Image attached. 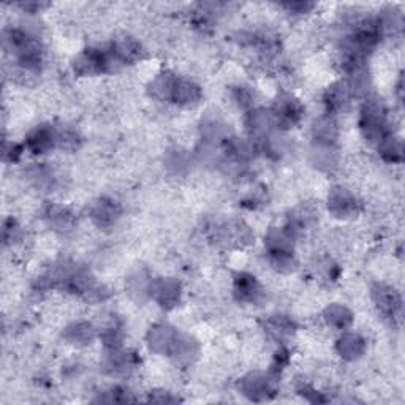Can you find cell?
<instances>
[{
  "instance_id": "cell-4",
  "label": "cell",
  "mask_w": 405,
  "mask_h": 405,
  "mask_svg": "<svg viewBox=\"0 0 405 405\" xmlns=\"http://www.w3.org/2000/svg\"><path fill=\"white\" fill-rule=\"evenodd\" d=\"M273 119L274 124L280 128H290L296 125L301 120L304 114V108L292 96H280L273 108Z\"/></svg>"
},
{
  "instance_id": "cell-9",
  "label": "cell",
  "mask_w": 405,
  "mask_h": 405,
  "mask_svg": "<svg viewBox=\"0 0 405 405\" xmlns=\"http://www.w3.org/2000/svg\"><path fill=\"white\" fill-rule=\"evenodd\" d=\"M120 215V207L116 201L101 198L96 201L91 207V219L93 224L100 228H108L116 224V220Z\"/></svg>"
},
{
  "instance_id": "cell-29",
  "label": "cell",
  "mask_w": 405,
  "mask_h": 405,
  "mask_svg": "<svg viewBox=\"0 0 405 405\" xmlns=\"http://www.w3.org/2000/svg\"><path fill=\"white\" fill-rule=\"evenodd\" d=\"M236 100L239 101L241 106L249 108V106H252L253 96L251 93V91L246 89V87H239V89L236 91Z\"/></svg>"
},
{
  "instance_id": "cell-26",
  "label": "cell",
  "mask_w": 405,
  "mask_h": 405,
  "mask_svg": "<svg viewBox=\"0 0 405 405\" xmlns=\"http://www.w3.org/2000/svg\"><path fill=\"white\" fill-rule=\"evenodd\" d=\"M379 151L383 155V159L388 161L402 160V143L391 133L379 144Z\"/></svg>"
},
{
  "instance_id": "cell-14",
  "label": "cell",
  "mask_w": 405,
  "mask_h": 405,
  "mask_svg": "<svg viewBox=\"0 0 405 405\" xmlns=\"http://www.w3.org/2000/svg\"><path fill=\"white\" fill-rule=\"evenodd\" d=\"M111 51L119 64H133L143 57V48L132 37H122L111 45Z\"/></svg>"
},
{
  "instance_id": "cell-22",
  "label": "cell",
  "mask_w": 405,
  "mask_h": 405,
  "mask_svg": "<svg viewBox=\"0 0 405 405\" xmlns=\"http://www.w3.org/2000/svg\"><path fill=\"white\" fill-rule=\"evenodd\" d=\"M350 91L346 83H334L325 93V103L328 106V114L341 111L348 103Z\"/></svg>"
},
{
  "instance_id": "cell-6",
  "label": "cell",
  "mask_w": 405,
  "mask_h": 405,
  "mask_svg": "<svg viewBox=\"0 0 405 405\" xmlns=\"http://www.w3.org/2000/svg\"><path fill=\"white\" fill-rule=\"evenodd\" d=\"M360 202L355 198L353 193H350L347 188L336 187L329 192L328 197V209L336 217H350L358 212Z\"/></svg>"
},
{
  "instance_id": "cell-10",
  "label": "cell",
  "mask_w": 405,
  "mask_h": 405,
  "mask_svg": "<svg viewBox=\"0 0 405 405\" xmlns=\"http://www.w3.org/2000/svg\"><path fill=\"white\" fill-rule=\"evenodd\" d=\"M273 125H275L273 114L271 111H266V110H253L252 113H249L247 120H246L249 135H251V137L256 141L266 139L268 133L273 128Z\"/></svg>"
},
{
  "instance_id": "cell-31",
  "label": "cell",
  "mask_w": 405,
  "mask_h": 405,
  "mask_svg": "<svg viewBox=\"0 0 405 405\" xmlns=\"http://www.w3.org/2000/svg\"><path fill=\"white\" fill-rule=\"evenodd\" d=\"M21 6L23 10H40V8H43V6H46V4H21L19 5Z\"/></svg>"
},
{
  "instance_id": "cell-5",
  "label": "cell",
  "mask_w": 405,
  "mask_h": 405,
  "mask_svg": "<svg viewBox=\"0 0 405 405\" xmlns=\"http://www.w3.org/2000/svg\"><path fill=\"white\" fill-rule=\"evenodd\" d=\"M372 300L384 316L394 319V316L401 312V295L397 293L393 287L384 285V283H375L372 288Z\"/></svg>"
},
{
  "instance_id": "cell-21",
  "label": "cell",
  "mask_w": 405,
  "mask_h": 405,
  "mask_svg": "<svg viewBox=\"0 0 405 405\" xmlns=\"http://www.w3.org/2000/svg\"><path fill=\"white\" fill-rule=\"evenodd\" d=\"M201 98V89L192 81L188 79H179L176 81V87H174L173 101H176L179 105H193L198 103Z\"/></svg>"
},
{
  "instance_id": "cell-12",
  "label": "cell",
  "mask_w": 405,
  "mask_h": 405,
  "mask_svg": "<svg viewBox=\"0 0 405 405\" xmlns=\"http://www.w3.org/2000/svg\"><path fill=\"white\" fill-rule=\"evenodd\" d=\"M178 334L179 333H176V331L170 326H155L149 331V334H147V343H149L151 350H154L155 353L170 355Z\"/></svg>"
},
{
  "instance_id": "cell-19",
  "label": "cell",
  "mask_w": 405,
  "mask_h": 405,
  "mask_svg": "<svg viewBox=\"0 0 405 405\" xmlns=\"http://www.w3.org/2000/svg\"><path fill=\"white\" fill-rule=\"evenodd\" d=\"M178 78L173 76L171 73H161L157 78H155L151 86L149 92L155 100L160 101H173V93L174 87H176Z\"/></svg>"
},
{
  "instance_id": "cell-3",
  "label": "cell",
  "mask_w": 405,
  "mask_h": 405,
  "mask_svg": "<svg viewBox=\"0 0 405 405\" xmlns=\"http://www.w3.org/2000/svg\"><path fill=\"white\" fill-rule=\"evenodd\" d=\"M268 253L271 256V263L282 273H288L295 268L293 256V238L285 228H271L265 238Z\"/></svg>"
},
{
  "instance_id": "cell-30",
  "label": "cell",
  "mask_w": 405,
  "mask_h": 405,
  "mask_svg": "<svg viewBox=\"0 0 405 405\" xmlns=\"http://www.w3.org/2000/svg\"><path fill=\"white\" fill-rule=\"evenodd\" d=\"M283 6L292 13H307L309 10L314 8V4L310 2H292V4H283Z\"/></svg>"
},
{
  "instance_id": "cell-8",
  "label": "cell",
  "mask_w": 405,
  "mask_h": 405,
  "mask_svg": "<svg viewBox=\"0 0 405 405\" xmlns=\"http://www.w3.org/2000/svg\"><path fill=\"white\" fill-rule=\"evenodd\" d=\"M151 296L161 307L171 309L181 298V285L174 279H159L151 283Z\"/></svg>"
},
{
  "instance_id": "cell-2",
  "label": "cell",
  "mask_w": 405,
  "mask_h": 405,
  "mask_svg": "<svg viewBox=\"0 0 405 405\" xmlns=\"http://www.w3.org/2000/svg\"><path fill=\"white\" fill-rule=\"evenodd\" d=\"M361 130L364 138L370 144L379 146L388 137L389 130L387 127V111L382 101L370 98L363 105L361 110Z\"/></svg>"
},
{
  "instance_id": "cell-15",
  "label": "cell",
  "mask_w": 405,
  "mask_h": 405,
  "mask_svg": "<svg viewBox=\"0 0 405 405\" xmlns=\"http://www.w3.org/2000/svg\"><path fill=\"white\" fill-rule=\"evenodd\" d=\"M220 241L229 247H244L252 241V233L242 222H229L220 228Z\"/></svg>"
},
{
  "instance_id": "cell-28",
  "label": "cell",
  "mask_w": 405,
  "mask_h": 405,
  "mask_svg": "<svg viewBox=\"0 0 405 405\" xmlns=\"http://www.w3.org/2000/svg\"><path fill=\"white\" fill-rule=\"evenodd\" d=\"M30 178L40 188H48L52 186V173L46 166H35L30 170Z\"/></svg>"
},
{
  "instance_id": "cell-25",
  "label": "cell",
  "mask_w": 405,
  "mask_h": 405,
  "mask_svg": "<svg viewBox=\"0 0 405 405\" xmlns=\"http://www.w3.org/2000/svg\"><path fill=\"white\" fill-rule=\"evenodd\" d=\"M266 331L274 339H283L293 333V323L287 316H273L266 321Z\"/></svg>"
},
{
  "instance_id": "cell-17",
  "label": "cell",
  "mask_w": 405,
  "mask_h": 405,
  "mask_svg": "<svg viewBox=\"0 0 405 405\" xmlns=\"http://www.w3.org/2000/svg\"><path fill=\"white\" fill-rule=\"evenodd\" d=\"M336 348L343 360L355 361L364 353V350H366V343H364L363 337H360L358 334L346 333L339 341H337Z\"/></svg>"
},
{
  "instance_id": "cell-24",
  "label": "cell",
  "mask_w": 405,
  "mask_h": 405,
  "mask_svg": "<svg viewBox=\"0 0 405 405\" xmlns=\"http://www.w3.org/2000/svg\"><path fill=\"white\" fill-rule=\"evenodd\" d=\"M325 320L329 326L336 329H347L353 321V315L341 304H333L325 310Z\"/></svg>"
},
{
  "instance_id": "cell-20",
  "label": "cell",
  "mask_w": 405,
  "mask_h": 405,
  "mask_svg": "<svg viewBox=\"0 0 405 405\" xmlns=\"http://www.w3.org/2000/svg\"><path fill=\"white\" fill-rule=\"evenodd\" d=\"M337 124L336 120L329 116L320 118L314 125V138L316 144L320 146H333L337 139Z\"/></svg>"
},
{
  "instance_id": "cell-16",
  "label": "cell",
  "mask_w": 405,
  "mask_h": 405,
  "mask_svg": "<svg viewBox=\"0 0 405 405\" xmlns=\"http://www.w3.org/2000/svg\"><path fill=\"white\" fill-rule=\"evenodd\" d=\"M43 217L48 222V225L57 232H69L75 225V215L62 206L48 205L45 207Z\"/></svg>"
},
{
  "instance_id": "cell-11",
  "label": "cell",
  "mask_w": 405,
  "mask_h": 405,
  "mask_svg": "<svg viewBox=\"0 0 405 405\" xmlns=\"http://www.w3.org/2000/svg\"><path fill=\"white\" fill-rule=\"evenodd\" d=\"M25 143L33 154L48 152L57 144L56 130L48 125H40L29 135V137H27Z\"/></svg>"
},
{
  "instance_id": "cell-23",
  "label": "cell",
  "mask_w": 405,
  "mask_h": 405,
  "mask_svg": "<svg viewBox=\"0 0 405 405\" xmlns=\"http://www.w3.org/2000/svg\"><path fill=\"white\" fill-rule=\"evenodd\" d=\"M96 336V329L92 328V325L86 321H78L73 323L69 328L65 329L64 337L72 343H76V346H86V343H91V341Z\"/></svg>"
},
{
  "instance_id": "cell-1",
  "label": "cell",
  "mask_w": 405,
  "mask_h": 405,
  "mask_svg": "<svg viewBox=\"0 0 405 405\" xmlns=\"http://www.w3.org/2000/svg\"><path fill=\"white\" fill-rule=\"evenodd\" d=\"M5 48H8L23 70L38 72L43 62V51L38 40L19 29H10L4 35Z\"/></svg>"
},
{
  "instance_id": "cell-7",
  "label": "cell",
  "mask_w": 405,
  "mask_h": 405,
  "mask_svg": "<svg viewBox=\"0 0 405 405\" xmlns=\"http://www.w3.org/2000/svg\"><path fill=\"white\" fill-rule=\"evenodd\" d=\"M241 388L244 391V394L253 401L268 399V397L274 394L275 391L273 379H269L268 375L260 372L249 374L246 379H242Z\"/></svg>"
},
{
  "instance_id": "cell-13",
  "label": "cell",
  "mask_w": 405,
  "mask_h": 405,
  "mask_svg": "<svg viewBox=\"0 0 405 405\" xmlns=\"http://www.w3.org/2000/svg\"><path fill=\"white\" fill-rule=\"evenodd\" d=\"M234 295L239 301L256 302L261 298V287L253 275L239 273L234 278Z\"/></svg>"
},
{
  "instance_id": "cell-18",
  "label": "cell",
  "mask_w": 405,
  "mask_h": 405,
  "mask_svg": "<svg viewBox=\"0 0 405 405\" xmlns=\"http://www.w3.org/2000/svg\"><path fill=\"white\" fill-rule=\"evenodd\" d=\"M170 355H173L179 364H190L198 355V343L192 337L178 334Z\"/></svg>"
},
{
  "instance_id": "cell-27",
  "label": "cell",
  "mask_w": 405,
  "mask_h": 405,
  "mask_svg": "<svg viewBox=\"0 0 405 405\" xmlns=\"http://www.w3.org/2000/svg\"><path fill=\"white\" fill-rule=\"evenodd\" d=\"M56 135H57V144L62 147V149L75 151L79 147L81 138H79L78 132L73 130V128H69V127L60 128L59 132H56Z\"/></svg>"
}]
</instances>
